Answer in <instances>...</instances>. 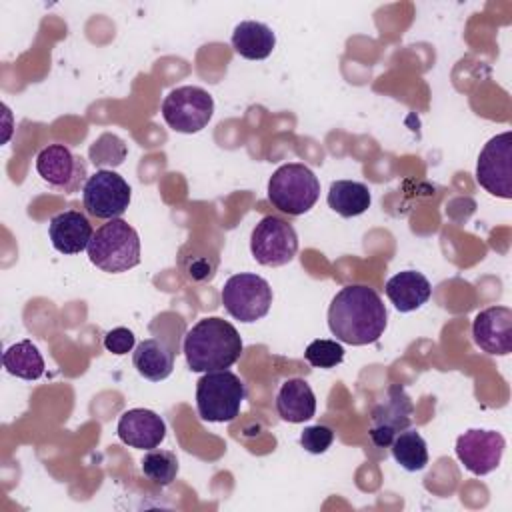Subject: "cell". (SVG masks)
<instances>
[{
	"instance_id": "obj_28",
	"label": "cell",
	"mask_w": 512,
	"mask_h": 512,
	"mask_svg": "<svg viewBox=\"0 0 512 512\" xmlns=\"http://www.w3.org/2000/svg\"><path fill=\"white\" fill-rule=\"evenodd\" d=\"M334 442V430L324 424L308 426L300 434V446L310 454H324Z\"/></svg>"
},
{
	"instance_id": "obj_20",
	"label": "cell",
	"mask_w": 512,
	"mask_h": 512,
	"mask_svg": "<svg viewBox=\"0 0 512 512\" xmlns=\"http://www.w3.org/2000/svg\"><path fill=\"white\" fill-rule=\"evenodd\" d=\"M276 46V34L264 22L244 20L232 32V48L246 60H264Z\"/></svg>"
},
{
	"instance_id": "obj_12",
	"label": "cell",
	"mask_w": 512,
	"mask_h": 512,
	"mask_svg": "<svg viewBox=\"0 0 512 512\" xmlns=\"http://www.w3.org/2000/svg\"><path fill=\"white\" fill-rule=\"evenodd\" d=\"M36 170L44 182L66 194L78 192L88 180L86 160L64 144L42 148L36 156Z\"/></svg>"
},
{
	"instance_id": "obj_24",
	"label": "cell",
	"mask_w": 512,
	"mask_h": 512,
	"mask_svg": "<svg viewBox=\"0 0 512 512\" xmlns=\"http://www.w3.org/2000/svg\"><path fill=\"white\" fill-rule=\"evenodd\" d=\"M394 460L408 472L422 470L428 464V448L422 434L414 428H406L390 444Z\"/></svg>"
},
{
	"instance_id": "obj_2",
	"label": "cell",
	"mask_w": 512,
	"mask_h": 512,
	"mask_svg": "<svg viewBox=\"0 0 512 512\" xmlns=\"http://www.w3.org/2000/svg\"><path fill=\"white\" fill-rule=\"evenodd\" d=\"M242 348L238 330L218 316L198 320L184 336V356L192 372L226 370L242 356Z\"/></svg>"
},
{
	"instance_id": "obj_21",
	"label": "cell",
	"mask_w": 512,
	"mask_h": 512,
	"mask_svg": "<svg viewBox=\"0 0 512 512\" xmlns=\"http://www.w3.org/2000/svg\"><path fill=\"white\" fill-rule=\"evenodd\" d=\"M220 264L218 250L208 246V244H198V242H188L180 248L176 266L180 274L194 284H206L216 276Z\"/></svg>"
},
{
	"instance_id": "obj_29",
	"label": "cell",
	"mask_w": 512,
	"mask_h": 512,
	"mask_svg": "<svg viewBox=\"0 0 512 512\" xmlns=\"http://www.w3.org/2000/svg\"><path fill=\"white\" fill-rule=\"evenodd\" d=\"M134 332L128 330V328H112L110 332L104 334V348L116 356H122V354H128L132 348H134Z\"/></svg>"
},
{
	"instance_id": "obj_26",
	"label": "cell",
	"mask_w": 512,
	"mask_h": 512,
	"mask_svg": "<svg viewBox=\"0 0 512 512\" xmlns=\"http://www.w3.org/2000/svg\"><path fill=\"white\" fill-rule=\"evenodd\" d=\"M126 142L112 134V132H104L100 134L88 148V156H90V162L100 168V170H112L116 166H120L126 158Z\"/></svg>"
},
{
	"instance_id": "obj_5",
	"label": "cell",
	"mask_w": 512,
	"mask_h": 512,
	"mask_svg": "<svg viewBox=\"0 0 512 512\" xmlns=\"http://www.w3.org/2000/svg\"><path fill=\"white\" fill-rule=\"evenodd\" d=\"M246 398L244 382L230 370L204 372L196 382V410L204 422H230Z\"/></svg>"
},
{
	"instance_id": "obj_16",
	"label": "cell",
	"mask_w": 512,
	"mask_h": 512,
	"mask_svg": "<svg viewBox=\"0 0 512 512\" xmlns=\"http://www.w3.org/2000/svg\"><path fill=\"white\" fill-rule=\"evenodd\" d=\"M48 236L52 246L60 254H78L82 250H88L94 230L86 214L78 210H66L52 216L48 226Z\"/></svg>"
},
{
	"instance_id": "obj_10",
	"label": "cell",
	"mask_w": 512,
	"mask_h": 512,
	"mask_svg": "<svg viewBox=\"0 0 512 512\" xmlns=\"http://www.w3.org/2000/svg\"><path fill=\"white\" fill-rule=\"evenodd\" d=\"M476 180L492 196L512 198V132L492 136L480 150Z\"/></svg>"
},
{
	"instance_id": "obj_7",
	"label": "cell",
	"mask_w": 512,
	"mask_h": 512,
	"mask_svg": "<svg viewBox=\"0 0 512 512\" xmlns=\"http://www.w3.org/2000/svg\"><path fill=\"white\" fill-rule=\"evenodd\" d=\"M214 114L212 96L200 86L174 88L162 102L164 122L182 134H194L206 128Z\"/></svg>"
},
{
	"instance_id": "obj_11",
	"label": "cell",
	"mask_w": 512,
	"mask_h": 512,
	"mask_svg": "<svg viewBox=\"0 0 512 512\" xmlns=\"http://www.w3.org/2000/svg\"><path fill=\"white\" fill-rule=\"evenodd\" d=\"M414 404L400 384H392L384 398L370 410L368 434L378 448L392 444L396 434L410 428Z\"/></svg>"
},
{
	"instance_id": "obj_17",
	"label": "cell",
	"mask_w": 512,
	"mask_h": 512,
	"mask_svg": "<svg viewBox=\"0 0 512 512\" xmlns=\"http://www.w3.org/2000/svg\"><path fill=\"white\" fill-rule=\"evenodd\" d=\"M384 292L398 312H412L428 302L432 286L422 272L404 270L386 282Z\"/></svg>"
},
{
	"instance_id": "obj_25",
	"label": "cell",
	"mask_w": 512,
	"mask_h": 512,
	"mask_svg": "<svg viewBox=\"0 0 512 512\" xmlns=\"http://www.w3.org/2000/svg\"><path fill=\"white\" fill-rule=\"evenodd\" d=\"M142 474L156 486H170L178 476V458L170 450H148L142 458Z\"/></svg>"
},
{
	"instance_id": "obj_9",
	"label": "cell",
	"mask_w": 512,
	"mask_h": 512,
	"mask_svg": "<svg viewBox=\"0 0 512 512\" xmlns=\"http://www.w3.org/2000/svg\"><path fill=\"white\" fill-rule=\"evenodd\" d=\"M132 190L114 170H96L82 188V202L90 216L100 220L120 218L130 204Z\"/></svg>"
},
{
	"instance_id": "obj_15",
	"label": "cell",
	"mask_w": 512,
	"mask_h": 512,
	"mask_svg": "<svg viewBox=\"0 0 512 512\" xmlns=\"http://www.w3.org/2000/svg\"><path fill=\"white\" fill-rule=\"evenodd\" d=\"M116 432L124 444L140 450H152L166 438V424L148 408H132L120 416Z\"/></svg>"
},
{
	"instance_id": "obj_23",
	"label": "cell",
	"mask_w": 512,
	"mask_h": 512,
	"mask_svg": "<svg viewBox=\"0 0 512 512\" xmlns=\"http://www.w3.org/2000/svg\"><path fill=\"white\" fill-rule=\"evenodd\" d=\"M2 364L8 374L22 380H38L44 374V358L30 340H20L6 348Z\"/></svg>"
},
{
	"instance_id": "obj_14",
	"label": "cell",
	"mask_w": 512,
	"mask_h": 512,
	"mask_svg": "<svg viewBox=\"0 0 512 512\" xmlns=\"http://www.w3.org/2000/svg\"><path fill=\"white\" fill-rule=\"evenodd\" d=\"M472 338L480 350L494 356L512 352V310L508 306H490L476 314Z\"/></svg>"
},
{
	"instance_id": "obj_3",
	"label": "cell",
	"mask_w": 512,
	"mask_h": 512,
	"mask_svg": "<svg viewBox=\"0 0 512 512\" xmlns=\"http://www.w3.org/2000/svg\"><path fill=\"white\" fill-rule=\"evenodd\" d=\"M88 258L102 272H128L140 264V236L122 218L108 220L94 232L88 244Z\"/></svg>"
},
{
	"instance_id": "obj_4",
	"label": "cell",
	"mask_w": 512,
	"mask_h": 512,
	"mask_svg": "<svg viewBox=\"0 0 512 512\" xmlns=\"http://www.w3.org/2000/svg\"><path fill=\"white\" fill-rule=\"evenodd\" d=\"M318 196L320 182L316 174L300 162L282 164L268 180V200L288 216L306 214L316 204Z\"/></svg>"
},
{
	"instance_id": "obj_6",
	"label": "cell",
	"mask_w": 512,
	"mask_h": 512,
	"mask_svg": "<svg viewBox=\"0 0 512 512\" xmlns=\"http://www.w3.org/2000/svg\"><path fill=\"white\" fill-rule=\"evenodd\" d=\"M220 300L232 318L250 324L268 314L272 306V288L262 276L240 272L224 282Z\"/></svg>"
},
{
	"instance_id": "obj_8",
	"label": "cell",
	"mask_w": 512,
	"mask_h": 512,
	"mask_svg": "<svg viewBox=\"0 0 512 512\" xmlns=\"http://www.w3.org/2000/svg\"><path fill=\"white\" fill-rule=\"evenodd\" d=\"M250 252L262 266H284L298 252V236L290 222L280 216H264L250 234Z\"/></svg>"
},
{
	"instance_id": "obj_13",
	"label": "cell",
	"mask_w": 512,
	"mask_h": 512,
	"mask_svg": "<svg viewBox=\"0 0 512 512\" xmlns=\"http://www.w3.org/2000/svg\"><path fill=\"white\" fill-rule=\"evenodd\" d=\"M506 448V440L496 430L472 428L458 436L456 440V456L464 464V468L476 476H486L498 468L502 454Z\"/></svg>"
},
{
	"instance_id": "obj_27",
	"label": "cell",
	"mask_w": 512,
	"mask_h": 512,
	"mask_svg": "<svg viewBox=\"0 0 512 512\" xmlns=\"http://www.w3.org/2000/svg\"><path fill=\"white\" fill-rule=\"evenodd\" d=\"M304 358L314 368H334L344 360V348L336 340L318 338L306 346Z\"/></svg>"
},
{
	"instance_id": "obj_18",
	"label": "cell",
	"mask_w": 512,
	"mask_h": 512,
	"mask_svg": "<svg viewBox=\"0 0 512 512\" xmlns=\"http://www.w3.org/2000/svg\"><path fill=\"white\" fill-rule=\"evenodd\" d=\"M278 416L286 422L300 424L316 414V396L304 378H288L276 394Z\"/></svg>"
},
{
	"instance_id": "obj_22",
	"label": "cell",
	"mask_w": 512,
	"mask_h": 512,
	"mask_svg": "<svg viewBox=\"0 0 512 512\" xmlns=\"http://www.w3.org/2000/svg\"><path fill=\"white\" fill-rule=\"evenodd\" d=\"M372 196L366 184L356 180H334L328 190V206L342 218L360 216L370 208Z\"/></svg>"
},
{
	"instance_id": "obj_1",
	"label": "cell",
	"mask_w": 512,
	"mask_h": 512,
	"mask_svg": "<svg viewBox=\"0 0 512 512\" xmlns=\"http://www.w3.org/2000/svg\"><path fill=\"white\" fill-rule=\"evenodd\" d=\"M388 312L374 288L364 284L344 286L330 302L328 328L336 340L352 346L376 342L386 330Z\"/></svg>"
},
{
	"instance_id": "obj_19",
	"label": "cell",
	"mask_w": 512,
	"mask_h": 512,
	"mask_svg": "<svg viewBox=\"0 0 512 512\" xmlns=\"http://www.w3.org/2000/svg\"><path fill=\"white\" fill-rule=\"evenodd\" d=\"M174 356H176L174 346L166 344L160 338H148L136 346L132 354V362L140 376L152 382H160L172 374Z\"/></svg>"
}]
</instances>
